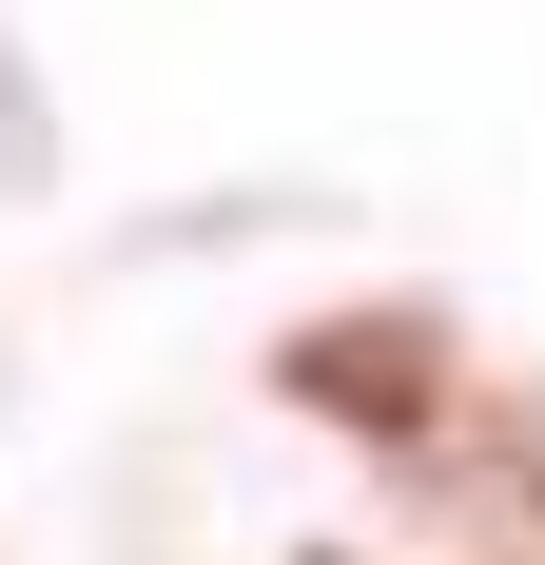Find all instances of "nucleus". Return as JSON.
Listing matches in <instances>:
<instances>
[{
  "label": "nucleus",
  "mask_w": 545,
  "mask_h": 565,
  "mask_svg": "<svg viewBox=\"0 0 545 565\" xmlns=\"http://www.w3.org/2000/svg\"><path fill=\"white\" fill-rule=\"evenodd\" d=\"M272 391L312 409V429H351V449H389V468H409L448 409H468L429 312H331V332H292V351H272Z\"/></svg>",
  "instance_id": "nucleus-1"
}]
</instances>
